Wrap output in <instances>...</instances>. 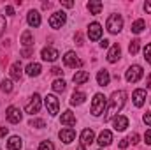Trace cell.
Wrapping results in <instances>:
<instances>
[{
  "label": "cell",
  "mask_w": 151,
  "mask_h": 150,
  "mask_svg": "<svg viewBox=\"0 0 151 150\" xmlns=\"http://www.w3.org/2000/svg\"><path fill=\"white\" fill-rule=\"evenodd\" d=\"M125 101H127V94H125L123 90H116V92H113V95H111V104H109V108H107V115L104 117V120H106V122L113 120L114 117L123 110Z\"/></svg>",
  "instance_id": "obj_1"
},
{
  "label": "cell",
  "mask_w": 151,
  "mask_h": 150,
  "mask_svg": "<svg viewBox=\"0 0 151 150\" xmlns=\"http://www.w3.org/2000/svg\"><path fill=\"white\" fill-rule=\"evenodd\" d=\"M106 106H107V101H106L104 94H95V97L91 101V115L93 117H100L104 113V110H106Z\"/></svg>",
  "instance_id": "obj_2"
},
{
  "label": "cell",
  "mask_w": 151,
  "mask_h": 150,
  "mask_svg": "<svg viewBox=\"0 0 151 150\" xmlns=\"http://www.w3.org/2000/svg\"><path fill=\"white\" fill-rule=\"evenodd\" d=\"M106 27H107V30H109L111 34H118V32L123 28V18H121L119 14H111V16L107 18Z\"/></svg>",
  "instance_id": "obj_3"
},
{
  "label": "cell",
  "mask_w": 151,
  "mask_h": 150,
  "mask_svg": "<svg viewBox=\"0 0 151 150\" xmlns=\"http://www.w3.org/2000/svg\"><path fill=\"white\" fill-rule=\"evenodd\" d=\"M65 21H67V14H65L63 11H56V12H53L51 18H49V27L55 28V30H58V28H62V27L65 25Z\"/></svg>",
  "instance_id": "obj_4"
},
{
  "label": "cell",
  "mask_w": 151,
  "mask_h": 150,
  "mask_svg": "<svg viewBox=\"0 0 151 150\" xmlns=\"http://www.w3.org/2000/svg\"><path fill=\"white\" fill-rule=\"evenodd\" d=\"M44 104H46L47 113H49L51 117H56V115H58L60 103H58V99H56L55 95H46V97H44Z\"/></svg>",
  "instance_id": "obj_5"
},
{
  "label": "cell",
  "mask_w": 151,
  "mask_h": 150,
  "mask_svg": "<svg viewBox=\"0 0 151 150\" xmlns=\"http://www.w3.org/2000/svg\"><path fill=\"white\" fill-rule=\"evenodd\" d=\"M125 78H127L128 83H137V81L142 78V67H141V66H132V67H128Z\"/></svg>",
  "instance_id": "obj_6"
},
{
  "label": "cell",
  "mask_w": 151,
  "mask_h": 150,
  "mask_svg": "<svg viewBox=\"0 0 151 150\" xmlns=\"http://www.w3.org/2000/svg\"><path fill=\"white\" fill-rule=\"evenodd\" d=\"M40 57H42V60H46V62H55V60L60 57V53H58V50H55V48H51V46H46V48H42Z\"/></svg>",
  "instance_id": "obj_7"
},
{
  "label": "cell",
  "mask_w": 151,
  "mask_h": 150,
  "mask_svg": "<svg viewBox=\"0 0 151 150\" xmlns=\"http://www.w3.org/2000/svg\"><path fill=\"white\" fill-rule=\"evenodd\" d=\"M25 110H27V113H30V115L39 113V110H40V95L39 94H34L30 97V101H28V104H27Z\"/></svg>",
  "instance_id": "obj_8"
},
{
  "label": "cell",
  "mask_w": 151,
  "mask_h": 150,
  "mask_svg": "<svg viewBox=\"0 0 151 150\" xmlns=\"http://www.w3.org/2000/svg\"><path fill=\"white\" fill-rule=\"evenodd\" d=\"M63 62H65V66L67 67H81L83 66V62L77 58V55H76L74 51H67L65 53V57H63Z\"/></svg>",
  "instance_id": "obj_9"
},
{
  "label": "cell",
  "mask_w": 151,
  "mask_h": 150,
  "mask_svg": "<svg viewBox=\"0 0 151 150\" xmlns=\"http://www.w3.org/2000/svg\"><path fill=\"white\" fill-rule=\"evenodd\" d=\"M5 117L11 124H19L21 122V111L16 108V106H9L7 111H5Z\"/></svg>",
  "instance_id": "obj_10"
},
{
  "label": "cell",
  "mask_w": 151,
  "mask_h": 150,
  "mask_svg": "<svg viewBox=\"0 0 151 150\" xmlns=\"http://www.w3.org/2000/svg\"><path fill=\"white\" fill-rule=\"evenodd\" d=\"M88 37L90 41H99V39L102 37V27H100V23H91L90 27H88Z\"/></svg>",
  "instance_id": "obj_11"
},
{
  "label": "cell",
  "mask_w": 151,
  "mask_h": 150,
  "mask_svg": "<svg viewBox=\"0 0 151 150\" xmlns=\"http://www.w3.org/2000/svg\"><path fill=\"white\" fill-rule=\"evenodd\" d=\"M58 136H60V140L63 141V143H72L76 138V131L72 129V127H67V129H62L60 133H58Z\"/></svg>",
  "instance_id": "obj_12"
},
{
  "label": "cell",
  "mask_w": 151,
  "mask_h": 150,
  "mask_svg": "<svg viewBox=\"0 0 151 150\" xmlns=\"http://www.w3.org/2000/svg\"><path fill=\"white\" fill-rule=\"evenodd\" d=\"M113 127L114 131H125L128 127V118L123 117V115H116L113 118Z\"/></svg>",
  "instance_id": "obj_13"
},
{
  "label": "cell",
  "mask_w": 151,
  "mask_h": 150,
  "mask_svg": "<svg viewBox=\"0 0 151 150\" xmlns=\"http://www.w3.org/2000/svg\"><path fill=\"white\" fill-rule=\"evenodd\" d=\"M132 99H134V104H135L137 108H141V106L144 104V101H146V90H144V88H137V90L134 92Z\"/></svg>",
  "instance_id": "obj_14"
},
{
  "label": "cell",
  "mask_w": 151,
  "mask_h": 150,
  "mask_svg": "<svg viewBox=\"0 0 151 150\" xmlns=\"http://www.w3.org/2000/svg\"><path fill=\"white\" fill-rule=\"evenodd\" d=\"M119 55H121V48H119V44H114L111 46V50H109V53H107V62H118L119 60Z\"/></svg>",
  "instance_id": "obj_15"
},
{
  "label": "cell",
  "mask_w": 151,
  "mask_h": 150,
  "mask_svg": "<svg viewBox=\"0 0 151 150\" xmlns=\"http://www.w3.org/2000/svg\"><path fill=\"white\" fill-rule=\"evenodd\" d=\"M86 7H88L90 14H100V12H102V7H104V4H102L100 0H90Z\"/></svg>",
  "instance_id": "obj_16"
},
{
  "label": "cell",
  "mask_w": 151,
  "mask_h": 150,
  "mask_svg": "<svg viewBox=\"0 0 151 150\" xmlns=\"http://www.w3.org/2000/svg\"><path fill=\"white\" fill-rule=\"evenodd\" d=\"M93 140H95V134H93V131L91 129H84L83 133H81V145H91L93 143Z\"/></svg>",
  "instance_id": "obj_17"
},
{
  "label": "cell",
  "mask_w": 151,
  "mask_h": 150,
  "mask_svg": "<svg viewBox=\"0 0 151 150\" xmlns=\"http://www.w3.org/2000/svg\"><path fill=\"white\" fill-rule=\"evenodd\" d=\"M111 141H113V133H111V131H102L97 143H99L100 147H107V145H111Z\"/></svg>",
  "instance_id": "obj_18"
},
{
  "label": "cell",
  "mask_w": 151,
  "mask_h": 150,
  "mask_svg": "<svg viewBox=\"0 0 151 150\" xmlns=\"http://www.w3.org/2000/svg\"><path fill=\"white\" fill-rule=\"evenodd\" d=\"M109 81H111V74H109V71H106V69L99 71V74H97V83H99L100 87H107Z\"/></svg>",
  "instance_id": "obj_19"
},
{
  "label": "cell",
  "mask_w": 151,
  "mask_h": 150,
  "mask_svg": "<svg viewBox=\"0 0 151 150\" xmlns=\"http://www.w3.org/2000/svg\"><path fill=\"white\" fill-rule=\"evenodd\" d=\"M21 76H23V67H21V64H19V62H14V64L11 66V78L16 79V81H19Z\"/></svg>",
  "instance_id": "obj_20"
},
{
  "label": "cell",
  "mask_w": 151,
  "mask_h": 150,
  "mask_svg": "<svg viewBox=\"0 0 151 150\" xmlns=\"http://www.w3.org/2000/svg\"><path fill=\"white\" fill-rule=\"evenodd\" d=\"M27 20H28V25L30 27H35V28L40 27V12L39 11H30Z\"/></svg>",
  "instance_id": "obj_21"
},
{
  "label": "cell",
  "mask_w": 151,
  "mask_h": 150,
  "mask_svg": "<svg viewBox=\"0 0 151 150\" xmlns=\"http://www.w3.org/2000/svg\"><path fill=\"white\" fill-rule=\"evenodd\" d=\"M62 124L63 125H67V127H72V125H76V117H74V113L70 111V110H67V111L62 115Z\"/></svg>",
  "instance_id": "obj_22"
},
{
  "label": "cell",
  "mask_w": 151,
  "mask_h": 150,
  "mask_svg": "<svg viewBox=\"0 0 151 150\" xmlns=\"http://www.w3.org/2000/svg\"><path fill=\"white\" fill-rule=\"evenodd\" d=\"M72 81H74L76 85H83V83H86V81H90V73H86V71H77L72 78Z\"/></svg>",
  "instance_id": "obj_23"
},
{
  "label": "cell",
  "mask_w": 151,
  "mask_h": 150,
  "mask_svg": "<svg viewBox=\"0 0 151 150\" xmlns=\"http://www.w3.org/2000/svg\"><path fill=\"white\" fill-rule=\"evenodd\" d=\"M21 147H23V141H21L19 136H11L9 138V141H7V149L9 150H19Z\"/></svg>",
  "instance_id": "obj_24"
},
{
  "label": "cell",
  "mask_w": 151,
  "mask_h": 150,
  "mask_svg": "<svg viewBox=\"0 0 151 150\" xmlns=\"http://www.w3.org/2000/svg\"><path fill=\"white\" fill-rule=\"evenodd\" d=\"M21 44H23L25 48H34V36H32L30 30H25V32L21 34Z\"/></svg>",
  "instance_id": "obj_25"
},
{
  "label": "cell",
  "mask_w": 151,
  "mask_h": 150,
  "mask_svg": "<svg viewBox=\"0 0 151 150\" xmlns=\"http://www.w3.org/2000/svg\"><path fill=\"white\" fill-rule=\"evenodd\" d=\"M84 99H86V94H83V92H74L72 97H70V104H72V106H79V104L84 103Z\"/></svg>",
  "instance_id": "obj_26"
},
{
  "label": "cell",
  "mask_w": 151,
  "mask_h": 150,
  "mask_svg": "<svg viewBox=\"0 0 151 150\" xmlns=\"http://www.w3.org/2000/svg\"><path fill=\"white\" fill-rule=\"evenodd\" d=\"M40 71H42V67H40V64H28L27 66V74L28 76H39L40 74Z\"/></svg>",
  "instance_id": "obj_27"
},
{
  "label": "cell",
  "mask_w": 151,
  "mask_h": 150,
  "mask_svg": "<svg viewBox=\"0 0 151 150\" xmlns=\"http://www.w3.org/2000/svg\"><path fill=\"white\" fill-rule=\"evenodd\" d=\"M144 28H146V21H144V20H135V21L132 23V32H134V34H141Z\"/></svg>",
  "instance_id": "obj_28"
},
{
  "label": "cell",
  "mask_w": 151,
  "mask_h": 150,
  "mask_svg": "<svg viewBox=\"0 0 151 150\" xmlns=\"http://www.w3.org/2000/svg\"><path fill=\"white\" fill-rule=\"evenodd\" d=\"M51 88H53L55 92H58V94H60V92H63V90H65V81H63V79H55V81H53V85H51Z\"/></svg>",
  "instance_id": "obj_29"
},
{
  "label": "cell",
  "mask_w": 151,
  "mask_h": 150,
  "mask_svg": "<svg viewBox=\"0 0 151 150\" xmlns=\"http://www.w3.org/2000/svg\"><path fill=\"white\" fill-rule=\"evenodd\" d=\"M139 46H141V41H139V39H134V41L128 44V53H130V55H135V53L139 51Z\"/></svg>",
  "instance_id": "obj_30"
},
{
  "label": "cell",
  "mask_w": 151,
  "mask_h": 150,
  "mask_svg": "<svg viewBox=\"0 0 151 150\" xmlns=\"http://www.w3.org/2000/svg\"><path fill=\"white\" fill-rule=\"evenodd\" d=\"M30 127H35V129H44L46 127V122L42 118H32L30 120Z\"/></svg>",
  "instance_id": "obj_31"
},
{
  "label": "cell",
  "mask_w": 151,
  "mask_h": 150,
  "mask_svg": "<svg viewBox=\"0 0 151 150\" xmlns=\"http://www.w3.org/2000/svg\"><path fill=\"white\" fill-rule=\"evenodd\" d=\"M2 90L5 92V94H9V92H12V81L11 79H2Z\"/></svg>",
  "instance_id": "obj_32"
},
{
  "label": "cell",
  "mask_w": 151,
  "mask_h": 150,
  "mask_svg": "<svg viewBox=\"0 0 151 150\" xmlns=\"http://www.w3.org/2000/svg\"><path fill=\"white\" fill-rule=\"evenodd\" d=\"M39 150H55V145H53L49 140H46V141H40V145H39Z\"/></svg>",
  "instance_id": "obj_33"
},
{
  "label": "cell",
  "mask_w": 151,
  "mask_h": 150,
  "mask_svg": "<svg viewBox=\"0 0 151 150\" xmlns=\"http://www.w3.org/2000/svg\"><path fill=\"white\" fill-rule=\"evenodd\" d=\"M144 58H146V60L151 64V42L146 46V48H144Z\"/></svg>",
  "instance_id": "obj_34"
},
{
  "label": "cell",
  "mask_w": 151,
  "mask_h": 150,
  "mask_svg": "<svg viewBox=\"0 0 151 150\" xmlns=\"http://www.w3.org/2000/svg\"><path fill=\"white\" fill-rule=\"evenodd\" d=\"M5 28H7V21H5L4 16H0V37H2V34L5 32Z\"/></svg>",
  "instance_id": "obj_35"
},
{
  "label": "cell",
  "mask_w": 151,
  "mask_h": 150,
  "mask_svg": "<svg viewBox=\"0 0 151 150\" xmlns=\"http://www.w3.org/2000/svg\"><path fill=\"white\" fill-rule=\"evenodd\" d=\"M128 143H139V134L137 133H134V134H130V138H128Z\"/></svg>",
  "instance_id": "obj_36"
},
{
  "label": "cell",
  "mask_w": 151,
  "mask_h": 150,
  "mask_svg": "<svg viewBox=\"0 0 151 150\" xmlns=\"http://www.w3.org/2000/svg\"><path fill=\"white\" fill-rule=\"evenodd\" d=\"M32 53H34V48H25V50L21 51V55H23L25 58H28V57H30Z\"/></svg>",
  "instance_id": "obj_37"
},
{
  "label": "cell",
  "mask_w": 151,
  "mask_h": 150,
  "mask_svg": "<svg viewBox=\"0 0 151 150\" xmlns=\"http://www.w3.org/2000/svg\"><path fill=\"white\" fill-rule=\"evenodd\" d=\"M60 4L63 7H74V2H70V0H60Z\"/></svg>",
  "instance_id": "obj_38"
},
{
  "label": "cell",
  "mask_w": 151,
  "mask_h": 150,
  "mask_svg": "<svg viewBox=\"0 0 151 150\" xmlns=\"http://www.w3.org/2000/svg\"><path fill=\"white\" fill-rule=\"evenodd\" d=\"M144 141H146L148 145H151V129L150 131H146V134H144Z\"/></svg>",
  "instance_id": "obj_39"
},
{
  "label": "cell",
  "mask_w": 151,
  "mask_h": 150,
  "mask_svg": "<svg viewBox=\"0 0 151 150\" xmlns=\"http://www.w3.org/2000/svg\"><path fill=\"white\" fill-rule=\"evenodd\" d=\"M142 120H144V124H148V125H151V113H146V115L142 117Z\"/></svg>",
  "instance_id": "obj_40"
},
{
  "label": "cell",
  "mask_w": 151,
  "mask_h": 150,
  "mask_svg": "<svg viewBox=\"0 0 151 150\" xmlns=\"http://www.w3.org/2000/svg\"><path fill=\"white\" fill-rule=\"evenodd\" d=\"M51 73H53V74H55V76H60V74H62V73H63V71H62L60 67H53V69H51Z\"/></svg>",
  "instance_id": "obj_41"
},
{
  "label": "cell",
  "mask_w": 151,
  "mask_h": 150,
  "mask_svg": "<svg viewBox=\"0 0 151 150\" xmlns=\"http://www.w3.org/2000/svg\"><path fill=\"white\" fill-rule=\"evenodd\" d=\"M5 12H7V16H14V9H12L11 5H7V7H5Z\"/></svg>",
  "instance_id": "obj_42"
},
{
  "label": "cell",
  "mask_w": 151,
  "mask_h": 150,
  "mask_svg": "<svg viewBox=\"0 0 151 150\" xmlns=\"http://www.w3.org/2000/svg\"><path fill=\"white\" fill-rule=\"evenodd\" d=\"M128 145H130V143H128V140H121V141H119V149H127Z\"/></svg>",
  "instance_id": "obj_43"
},
{
  "label": "cell",
  "mask_w": 151,
  "mask_h": 150,
  "mask_svg": "<svg viewBox=\"0 0 151 150\" xmlns=\"http://www.w3.org/2000/svg\"><path fill=\"white\" fill-rule=\"evenodd\" d=\"M144 11H146L148 14H151V2H146V4H144Z\"/></svg>",
  "instance_id": "obj_44"
},
{
  "label": "cell",
  "mask_w": 151,
  "mask_h": 150,
  "mask_svg": "<svg viewBox=\"0 0 151 150\" xmlns=\"http://www.w3.org/2000/svg\"><path fill=\"white\" fill-rule=\"evenodd\" d=\"M76 41H77V44H79V46L83 44V37H81V34H79V32L76 34Z\"/></svg>",
  "instance_id": "obj_45"
},
{
  "label": "cell",
  "mask_w": 151,
  "mask_h": 150,
  "mask_svg": "<svg viewBox=\"0 0 151 150\" xmlns=\"http://www.w3.org/2000/svg\"><path fill=\"white\" fill-rule=\"evenodd\" d=\"M100 46H102V48H107V46H109V41H107V39H102V41H100Z\"/></svg>",
  "instance_id": "obj_46"
},
{
  "label": "cell",
  "mask_w": 151,
  "mask_h": 150,
  "mask_svg": "<svg viewBox=\"0 0 151 150\" xmlns=\"http://www.w3.org/2000/svg\"><path fill=\"white\" fill-rule=\"evenodd\" d=\"M7 134V127H0V138H4Z\"/></svg>",
  "instance_id": "obj_47"
},
{
  "label": "cell",
  "mask_w": 151,
  "mask_h": 150,
  "mask_svg": "<svg viewBox=\"0 0 151 150\" xmlns=\"http://www.w3.org/2000/svg\"><path fill=\"white\" fill-rule=\"evenodd\" d=\"M146 87H148V88H151V76H148V81H146Z\"/></svg>",
  "instance_id": "obj_48"
},
{
  "label": "cell",
  "mask_w": 151,
  "mask_h": 150,
  "mask_svg": "<svg viewBox=\"0 0 151 150\" xmlns=\"http://www.w3.org/2000/svg\"><path fill=\"white\" fill-rule=\"evenodd\" d=\"M77 150H86V147H84V145H79V147H77Z\"/></svg>",
  "instance_id": "obj_49"
}]
</instances>
